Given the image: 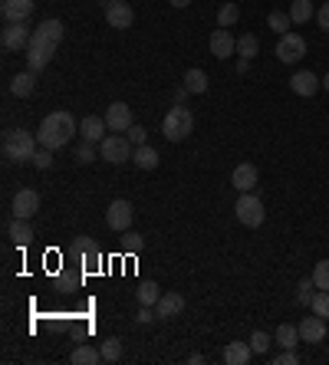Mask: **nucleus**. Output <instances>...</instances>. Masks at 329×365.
<instances>
[{
    "label": "nucleus",
    "instance_id": "nucleus-39",
    "mask_svg": "<svg viewBox=\"0 0 329 365\" xmlns=\"http://www.w3.org/2000/svg\"><path fill=\"white\" fill-rule=\"evenodd\" d=\"M247 342H250V349H254V352H257V355H263V352H267V349H270V342H273V339H270V336H267V332H254V336H250V339H247Z\"/></svg>",
    "mask_w": 329,
    "mask_h": 365
},
{
    "label": "nucleus",
    "instance_id": "nucleus-10",
    "mask_svg": "<svg viewBox=\"0 0 329 365\" xmlns=\"http://www.w3.org/2000/svg\"><path fill=\"white\" fill-rule=\"evenodd\" d=\"M106 23L115 27V30H129L135 23V10H132L125 0H109L106 3Z\"/></svg>",
    "mask_w": 329,
    "mask_h": 365
},
{
    "label": "nucleus",
    "instance_id": "nucleus-12",
    "mask_svg": "<svg viewBox=\"0 0 329 365\" xmlns=\"http://www.w3.org/2000/svg\"><path fill=\"white\" fill-rule=\"evenodd\" d=\"M106 125H109V132H129L132 125H135L132 109L125 105V102H112L109 112H106Z\"/></svg>",
    "mask_w": 329,
    "mask_h": 365
},
{
    "label": "nucleus",
    "instance_id": "nucleus-46",
    "mask_svg": "<svg viewBox=\"0 0 329 365\" xmlns=\"http://www.w3.org/2000/svg\"><path fill=\"white\" fill-rule=\"evenodd\" d=\"M188 96H191V89H188V86L181 83V86H178V89H175V105H181V102L188 99Z\"/></svg>",
    "mask_w": 329,
    "mask_h": 365
},
{
    "label": "nucleus",
    "instance_id": "nucleus-13",
    "mask_svg": "<svg viewBox=\"0 0 329 365\" xmlns=\"http://www.w3.org/2000/svg\"><path fill=\"white\" fill-rule=\"evenodd\" d=\"M319 86H323V76H316V73H310V69H303V73H293V76H290V89H293L296 96H303V99L316 96Z\"/></svg>",
    "mask_w": 329,
    "mask_h": 365
},
{
    "label": "nucleus",
    "instance_id": "nucleus-49",
    "mask_svg": "<svg viewBox=\"0 0 329 365\" xmlns=\"http://www.w3.org/2000/svg\"><path fill=\"white\" fill-rule=\"evenodd\" d=\"M323 89H326V92H329V73H326V76H323Z\"/></svg>",
    "mask_w": 329,
    "mask_h": 365
},
{
    "label": "nucleus",
    "instance_id": "nucleus-29",
    "mask_svg": "<svg viewBox=\"0 0 329 365\" xmlns=\"http://www.w3.org/2000/svg\"><path fill=\"white\" fill-rule=\"evenodd\" d=\"M135 297H138V303H142V306H155V303L162 299V286H158L155 280H151V283H138Z\"/></svg>",
    "mask_w": 329,
    "mask_h": 365
},
{
    "label": "nucleus",
    "instance_id": "nucleus-48",
    "mask_svg": "<svg viewBox=\"0 0 329 365\" xmlns=\"http://www.w3.org/2000/svg\"><path fill=\"white\" fill-rule=\"evenodd\" d=\"M188 3H191V0H171V7H178V10H184Z\"/></svg>",
    "mask_w": 329,
    "mask_h": 365
},
{
    "label": "nucleus",
    "instance_id": "nucleus-9",
    "mask_svg": "<svg viewBox=\"0 0 329 365\" xmlns=\"http://www.w3.org/2000/svg\"><path fill=\"white\" fill-rule=\"evenodd\" d=\"M30 36L33 34L27 30V23H7L3 34H0V43H3V50H10V53H27Z\"/></svg>",
    "mask_w": 329,
    "mask_h": 365
},
{
    "label": "nucleus",
    "instance_id": "nucleus-47",
    "mask_svg": "<svg viewBox=\"0 0 329 365\" xmlns=\"http://www.w3.org/2000/svg\"><path fill=\"white\" fill-rule=\"evenodd\" d=\"M234 69H237V76H244L247 69H250V60H244V56H241V60H237V66H234Z\"/></svg>",
    "mask_w": 329,
    "mask_h": 365
},
{
    "label": "nucleus",
    "instance_id": "nucleus-7",
    "mask_svg": "<svg viewBox=\"0 0 329 365\" xmlns=\"http://www.w3.org/2000/svg\"><path fill=\"white\" fill-rule=\"evenodd\" d=\"M132 214H135L132 201L119 198V201H112V204H109V211H106V224H109L115 234H125L132 227Z\"/></svg>",
    "mask_w": 329,
    "mask_h": 365
},
{
    "label": "nucleus",
    "instance_id": "nucleus-3",
    "mask_svg": "<svg viewBox=\"0 0 329 365\" xmlns=\"http://www.w3.org/2000/svg\"><path fill=\"white\" fill-rule=\"evenodd\" d=\"M191 132H195V116H191V109L171 105V112H168L162 122V135L168 142H184Z\"/></svg>",
    "mask_w": 329,
    "mask_h": 365
},
{
    "label": "nucleus",
    "instance_id": "nucleus-32",
    "mask_svg": "<svg viewBox=\"0 0 329 365\" xmlns=\"http://www.w3.org/2000/svg\"><path fill=\"white\" fill-rule=\"evenodd\" d=\"M142 250H145V237L135 231H125V237H122V253L135 257V253H142Z\"/></svg>",
    "mask_w": 329,
    "mask_h": 365
},
{
    "label": "nucleus",
    "instance_id": "nucleus-28",
    "mask_svg": "<svg viewBox=\"0 0 329 365\" xmlns=\"http://www.w3.org/2000/svg\"><path fill=\"white\" fill-rule=\"evenodd\" d=\"M184 86L191 89V96L208 92V73H204V69H188V73H184Z\"/></svg>",
    "mask_w": 329,
    "mask_h": 365
},
{
    "label": "nucleus",
    "instance_id": "nucleus-19",
    "mask_svg": "<svg viewBox=\"0 0 329 365\" xmlns=\"http://www.w3.org/2000/svg\"><path fill=\"white\" fill-rule=\"evenodd\" d=\"M211 53L217 56V60H228L230 53H237V40L230 36V30H224V27H217L211 34Z\"/></svg>",
    "mask_w": 329,
    "mask_h": 365
},
{
    "label": "nucleus",
    "instance_id": "nucleus-17",
    "mask_svg": "<svg viewBox=\"0 0 329 365\" xmlns=\"http://www.w3.org/2000/svg\"><path fill=\"white\" fill-rule=\"evenodd\" d=\"M73 257H80L89 270H96V266L102 264V253H99V247L89 237H76V240H73Z\"/></svg>",
    "mask_w": 329,
    "mask_h": 365
},
{
    "label": "nucleus",
    "instance_id": "nucleus-26",
    "mask_svg": "<svg viewBox=\"0 0 329 365\" xmlns=\"http://www.w3.org/2000/svg\"><path fill=\"white\" fill-rule=\"evenodd\" d=\"M132 162L142 168V171H151V168H158V151L151 149V145H138L135 155H132Z\"/></svg>",
    "mask_w": 329,
    "mask_h": 365
},
{
    "label": "nucleus",
    "instance_id": "nucleus-42",
    "mask_svg": "<svg viewBox=\"0 0 329 365\" xmlns=\"http://www.w3.org/2000/svg\"><path fill=\"white\" fill-rule=\"evenodd\" d=\"M125 135H129V142H132V145H135V149H138V145H145V138H148V135H145V129H142V125H132V129H129V132H125Z\"/></svg>",
    "mask_w": 329,
    "mask_h": 365
},
{
    "label": "nucleus",
    "instance_id": "nucleus-2",
    "mask_svg": "<svg viewBox=\"0 0 329 365\" xmlns=\"http://www.w3.org/2000/svg\"><path fill=\"white\" fill-rule=\"evenodd\" d=\"M36 135L27 132V129H10V132L3 135V158L7 162H16V165H27L33 162V155H36Z\"/></svg>",
    "mask_w": 329,
    "mask_h": 365
},
{
    "label": "nucleus",
    "instance_id": "nucleus-11",
    "mask_svg": "<svg viewBox=\"0 0 329 365\" xmlns=\"http://www.w3.org/2000/svg\"><path fill=\"white\" fill-rule=\"evenodd\" d=\"M0 17H3V23H27L33 17V0H3Z\"/></svg>",
    "mask_w": 329,
    "mask_h": 365
},
{
    "label": "nucleus",
    "instance_id": "nucleus-1",
    "mask_svg": "<svg viewBox=\"0 0 329 365\" xmlns=\"http://www.w3.org/2000/svg\"><path fill=\"white\" fill-rule=\"evenodd\" d=\"M73 132H80V122L73 118V112H49V116H43L40 129H36V142L43 149L56 151L63 145H69Z\"/></svg>",
    "mask_w": 329,
    "mask_h": 365
},
{
    "label": "nucleus",
    "instance_id": "nucleus-16",
    "mask_svg": "<svg viewBox=\"0 0 329 365\" xmlns=\"http://www.w3.org/2000/svg\"><path fill=\"white\" fill-rule=\"evenodd\" d=\"M296 329H300V339H303V342H323V339H326V319L313 313V316H306Z\"/></svg>",
    "mask_w": 329,
    "mask_h": 365
},
{
    "label": "nucleus",
    "instance_id": "nucleus-5",
    "mask_svg": "<svg viewBox=\"0 0 329 365\" xmlns=\"http://www.w3.org/2000/svg\"><path fill=\"white\" fill-rule=\"evenodd\" d=\"M99 155L109 165H122V162H129L132 155H135V145L129 142V135H106L99 142Z\"/></svg>",
    "mask_w": 329,
    "mask_h": 365
},
{
    "label": "nucleus",
    "instance_id": "nucleus-27",
    "mask_svg": "<svg viewBox=\"0 0 329 365\" xmlns=\"http://www.w3.org/2000/svg\"><path fill=\"white\" fill-rule=\"evenodd\" d=\"M273 342H277L280 349H296V342H303V339H300V329H296V326L283 323L277 329V336H273Z\"/></svg>",
    "mask_w": 329,
    "mask_h": 365
},
{
    "label": "nucleus",
    "instance_id": "nucleus-36",
    "mask_svg": "<svg viewBox=\"0 0 329 365\" xmlns=\"http://www.w3.org/2000/svg\"><path fill=\"white\" fill-rule=\"evenodd\" d=\"M122 359V342L119 339H106L102 342V362H119Z\"/></svg>",
    "mask_w": 329,
    "mask_h": 365
},
{
    "label": "nucleus",
    "instance_id": "nucleus-34",
    "mask_svg": "<svg viewBox=\"0 0 329 365\" xmlns=\"http://www.w3.org/2000/svg\"><path fill=\"white\" fill-rule=\"evenodd\" d=\"M237 17H241V7H237V3H224V7L217 10V27H224V30H228V27L237 23Z\"/></svg>",
    "mask_w": 329,
    "mask_h": 365
},
{
    "label": "nucleus",
    "instance_id": "nucleus-6",
    "mask_svg": "<svg viewBox=\"0 0 329 365\" xmlns=\"http://www.w3.org/2000/svg\"><path fill=\"white\" fill-rule=\"evenodd\" d=\"M273 53H277L280 63H300V60L306 56V40L300 34H283Z\"/></svg>",
    "mask_w": 329,
    "mask_h": 365
},
{
    "label": "nucleus",
    "instance_id": "nucleus-21",
    "mask_svg": "<svg viewBox=\"0 0 329 365\" xmlns=\"http://www.w3.org/2000/svg\"><path fill=\"white\" fill-rule=\"evenodd\" d=\"M53 56H56V47H36V43H30V47H27V69L40 73V69L49 66Z\"/></svg>",
    "mask_w": 329,
    "mask_h": 365
},
{
    "label": "nucleus",
    "instance_id": "nucleus-44",
    "mask_svg": "<svg viewBox=\"0 0 329 365\" xmlns=\"http://www.w3.org/2000/svg\"><path fill=\"white\" fill-rule=\"evenodd\" d=\"M316 20H319V27H323V30L329 34V0L323 3V7H319V10H316Z\"/></svg>",
    "mask_w": 329,
    "mask_h": 365
},
{
    "label": "nucleus",
    "instance_id": "nucleus-41",
    "mask_svg": "<svg viewBox=\"0 0 329 365\" xmlns=\"http://www.w3.org/2000/svg\"><path fill=\"white\" fill-rule=\"evenodd\" d=\"M30 165H36L40 171H47V168L53 165V151L40 145V149H36V155H33V162H30Z\"/></svg>",
    "mask_w": 329,
    "mask_h": 365
},
{
    "label": "nucleus",
    "instance_id": "nucleus-4",
    "mask_svg": "<svg viewBox=\"0 0 329 365\" xmlns=\"http://www.w3.org/2000/svg\"><path fill=\"white\" fill-rule=\"evenodd\" d=\"M234 214H237V221H241L244 227H260L263 221H267L263 201L257 198V194H250V191H244V194L237 198V204H234Z\"/></svg>",
    "mask_w": 329,
    "mask_h": 365
},
{
    "label": "nucleus",
    "instance_id": "nucleus-8",
    "mask_svg": "<svg viewBox=\"0 0 329 365\" xmlns=\"http://www.w3.org/2000/svg\"><path fill=\"white\" fill-rule=\"evenodd\" d=\"M63 34H66L63 23H60L56 17H49V20H43V23L33 30L30 43H36V47H60V43H63Z\"/></svg>",
    "mask_w": 329,
    "mask_h": 365
},
{
    "label": "nucleus",
    "instance_id": "nucleus-30",
    "mask_svg": "<svg viewBox=\"0 0 329 365\" xmlns=\"http://www.w3.org/2000/svg\"><path fill=\"white\" fill-rule=\"evenodd\" d=\"M260 53V40L254 34H244V36H237V56H244V60H254Z\"/></svg>",
    "mask_w": 329,
    "mask_h": 365
},
{
    "label": "nucleus",
    "instance_id": "nucleus-15",
    "mask_svg": "<svg viewBox=\"0 0 329 365\" xmlns=\"http://www.w3.org/2000/svg\"><path fill=\"white\" fill-rule=\"evenodd\" d=\"M36 211H40V194H36L33 188L16 191L14 194V217H27V221H30Z\"/></svg>",
    "mask_w": 329,
    "mask_h": 365
},
{
    "label": "nucleus",
    "instance_id": "nucleus-24",
    "mask_svg": "<svg viewBox=\"0 0 329 365\" xmlns=\"http://www.w3.org/2000/svg\"><path fill=\"white\" fill-rule=\"evenodd\" d=\"M250 355H254L250 342H230V346L224 349V362L228 365H247L250 362Z\"/></svg>",
    "mask_w": 329,
    "mask_h": 365
},
{
    "label": "nucleus",
    "instance_id": "nucleus-45",
    "mask_svg": "<svg viewBox=\"0 0 329 365\" xmlns=\"http://www.w3.org/2000/svg\"><path fill=\"white\" fill-rule=\"evenodd\" d=\"M151 310H155V306H142L138 316H135V323H142V326H145V323H151V319H158V316H151Z\"/></svg>",
    "mask_w": 329,
    "mask_h": 365
},
{
    "label": "nucleus",
    "instance_id": "nucleus-18",
    "mask_svg": "<svg viewBox=\"0 0 329 365\" xmlns=\"http://www.w3.org/2000/svg\"><path fill=\"white\" fill-rule=\"evenodd\" d=\"M106 116L99 118V116H86L80 122V135H82V142H93V145H99L102 138H106Z\"/></svg>",
    "mask_w": 329,
    "mask_h": 365
},
{
    "label": "nucleus",
    "instance_id": "nucleus-35",
    "mask_svg": "<svg viewBox=\"0 0 329 365\" xmlns=\"http://www.w3.org/2000/svg\"><path fill=\"white\" fill-rule=\"evenodd\" d=\"M313 283H316V290H329V260H319L313 266Z\"/></svg>",
    "mask_w": 329,
    "mask_h": 365
},
{
    "label": "nucleus",
    "instance_id": "nucleus-20",
    "mask_svg": "<svg viewBox=\"0 0 329 365\" xmlns=\"http://www.w3.org/2000/svg\"><path fill=\"white\" fill-rule=\"evenodd\" d=\"M178 313H184V297L181 293H162V299L155 303V316L158 319H175Z\"/></svg>",
    "mask_w": 329,
    "mask_h": 365
},
{
    "label": "nucleus",
    "instance_id": "nucleus-37",
    "mask_svg": "<svg viewBox=\"0 0 329 365\" xmlns=\"http://www.w3.org/2000/svg\"><path fill=\"white\" fill-rule=\"evenodd\" d=\"M313 313L323 316V319H329V290H319V293H313Z\"/></svg>",
    "mask_w": 329,
    "mask_h": 365
},
{
    "label": "nucleus",
    "instance_id": "nucleus-31",
    "mask_svg": "<svg viewBox=\"0 0 329 365\" xmlns=\"http://www.w3.org/2000/svg\"><path fill=\"white\" fill-rule=\"evenodd\" d=\"M290 23H293V17H290V14H283V10H273V14H270V17H267V27H270V30H273V34H290Z\"/></svg>",
    "mask_w": 329,
    "mask_h": 365
},
{
    "label": "nucleus",
    "instance_id": "nucleus-38",
    "mask_svg": "<svg viewBox=\"0 0 329 365\" xmlns=\"http://www.w3.org/2000/svg\"><path fill=\"white\" fill-rule=\"evenodd\" d=\"M310 290H316L313 277H310V280H300V286H296V303H300V306H310V303H313V293H310Z\"/></svg>",
    "mask_w": 329,
    "mask_h": 365
},
{
    "label": "nucleus",
    "instance_id": "nucleus-33",
    "mask_svg": "<svg viewBox=\"0 0 329 365\" xmlns=\"http://www.w3.org/2000/svg\"><path fill=\"white\" fill-rule=\"evenodd\" d=\"M290 17H293V23H310L313 3L310 0H293V3H290Z\"/></svg>",
    "mask_w": 329,
    "mask_h": 365
},
{
    "label": "nucleus",
    "instance_id": "nucleus-25",
    "mask_svg": "<svg viewBox=\"0 0 329 365\" xmlns=\"http://www.w3.org/2000/svg\"><path fill=\"white\" fill-rule=\"evenodd\" d=\"M69 362H73V365H99V362H102V349H93V346L73 349Z\"/></svg>",
    "mask_w": 329,
    "mask_h": 365
},
{
    "label": "nucleus",
    "instance_id": "nucleus-43",
    "mask_svg": "<svg viewBox=\"0 0 329 365\" xmlns=\"http://www.w3.org/2000/svg\"><path fill=\"white\" fill-rule=\"evenodd\" d=\"M273 362H277V365H296V362H300V355H296L293 349H283V352H280Z\"/></svg>",
    "mask_w": 329,
    "mask_h": 365
},
{
    "label": "nucleus",
    "instance_id": "nucleus-14",
    "mask_svg": "<svg viewBox=\"0 0 329 365\" xmlns=\"http://www.w3.org/2000/svg\"><path fill=\"white\" fill-rule=\"evenodd\" d=\"M260 181V175H257V165H250V162H241V165L234 168V175H230V184L244 194V191H254Z\"/></svg>",
    "mask_w": 329,
    "mask_h": 365
},
{
    "label": "nucleus",
    "instance_id": "nucleus-23",
    "mask_svg": "<svg viewBox=\"0 0 329 365\" xmlns=\"http://www.w3.org/2000/svg\"><path fill=\"white\" fill-rule=\"evenodd\" d=\"M33 89H36V73L27 69V73H16L14 79H10V92H14L16 99H27L33 96Z\"/></svg>",
    "mask_w": 329,
    "mask_h": 365
},
{
    "label": "nucleus",
    "instance_id": "nucleus-40",
    "mask_svg": "<svg viewBox=\"0 0 329 365\" xmlns=\"http://www.w3.org/2000/svg\"><path fill=\"white\" fill-rule=\"evenodd\" d=\"M76 162H80V165L96 162V149H93V142H82V145H76Z\"/></svg>",
    "mask_w": 329,
    "mask_h": 365
},
{
    "label": "nucleus",
    "instance_id": "nucleus-22",
    "mask_svg": "<svg viewBox=\"0 0 329 365\" xmlns=\"http://www.w3.org/2000/svg\"><path fill=\"white\" fill-rule=\"evenodd\" d=\"M7 237L14 240L16 247H27V244L33 240L30 221H27V217H14V221H10V227H7Z\"/></svg>",
    "mask_w": 329,
    "mask_h": 365
}]
</instances>
